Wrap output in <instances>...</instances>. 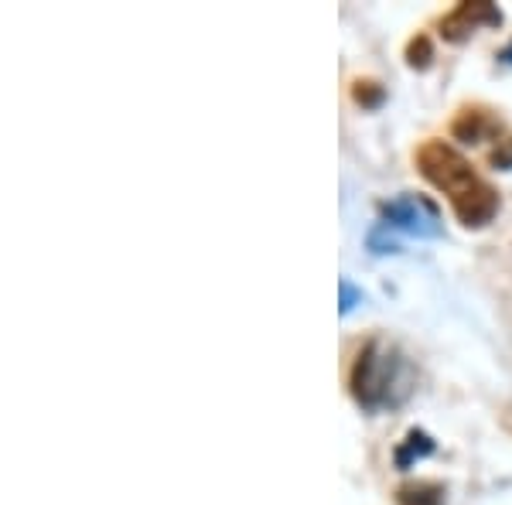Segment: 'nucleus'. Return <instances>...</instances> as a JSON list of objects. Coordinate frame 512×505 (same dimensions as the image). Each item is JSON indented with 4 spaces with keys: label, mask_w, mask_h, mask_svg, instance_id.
Returning <instances> with one entry per match:
<instances>
[{
    "label": "nucleus",
    "mask_w": 512,
    "mask_h": 505,
    "mask_svg": "<svg viewBox=\"0 0 512 505\" xmlns=\"http://www.w3.org/2000/svg\"><path fill=\"white\" fill-rule=\"evenodd\" d=\"M352 396L359 407L383 410L396 407L410 396L414 379H410V366L400 352L390 349L386 342H366L352 362Z\"/></svg>",
    "instance_id": "2"
},
{
    "label": "nucleus",
    "mask_w": 512,
    "mask_h": 505,
    "mask_svg": "<svg viewBox=\"0 0 512 505\" xmlns=\"http://www.w3.org/2000/svg\"><path fill=\"white\" fill-rule=\"evenodd\" d=\"M434 451V441L424 434V430H410L407 437H403V444L396 447V468H410L414 461L427 458V454Z\"/></svg>",
    "instance_id": "7"
},
{
    "label": "nucleus",
    "mask_w": 512,
    "mask_h": 505,
    "mask_svg": "<svg viewBox=\"0 0 512 505\" xmlns=\"http://www.w3.org/2000/svg\"><path fill=\"white\" fill-rule=\"evenodd\" d=\"M379 219H383V229H403L407 236H441V215L427 198L420 195H400L393 202H386L379 209Z\"/></svg>",
    "instance_id": "3"
},
{
    "label": "nucleus",
    "mask_w": 512,
    "mask_h": 505,
    "mask_svg": "<svg viewBox=\"0 0 512 505\" xmlns=\"http://www.w3.org/2000/svg\"><path fill=\"white\" fill-rule=\"evenodd\" d=\"M417 168L437 192L448 195L454 215L461 219V226L482 229L489 226L499 212V192L472 168L461 151H454L444 140H427L417 151Z\"/></svg>",
    "instance_id": "1"
},
{
    "label": "nucleus",
    "mask_w": 512,
    "mask_h": 505,
    "mask_svg": "<svg viewBox=\"0 0 512 505\" xmlns=\"http://www.w3.org/2000/svg\"><path fill=\"white\" fill-rule=\"evenodd\" d=\"M499 59H502V62H506V65H512V41H509V45H506V48H502V55H499Z\"/></svg>",
    "instance_id": "12"
},
{
    "label": "nucleus",
    "mask_w": 512,
    "mask_h": 505,
    "mask_svg": "<svg viewBox=\"0 0 512 505\" xmlns=\"http://www.w3.org/2000/svg\"><path fill=\"white\" fill-rule=\"evenodd\" d=\"M338 294H342V301H338V311L342 314H352L362 304V291H355L352 280H345V277L338 280Z\"/></svg>",
    "instance_id": "9"
},
{
    "label": "nucleus",
    "mask_w": 512,
    "mask_h": 505,
    "mask_svg": "<svg viewBox=\"0 0 512 505\" xmlns=\"http://www.w3.org/2000/svg\"><path fill=\"white\" fill-rule=\"evenodd\" d=\"M434 59V48H431V38L427 35H417L414 41L407 45V62H410V69H427Z\"/></svg>",
    "instance_id": "8"
},
{
    "label": "nucleus",
    "mask_w": 512,
    "mask_h": 505,
    "mask_svg": "<svg viewBox=\"0 0 512 505\" xmlns=\"http://www.w3.org/2000/svg\"><path fill=\"white\" fill-rule=\"evenodd\" d=\"M499 28L502 24V11L489 0H465V4H458L448 18L441 21V35L448 41H465L472 38L478 28Z\"/></svg>",
    "instance_id": "4"
},
{
    "label": "nucleus",
    "mask_w": 512,
    "mask_h": 505,
    "mask_svg": "<svg viewBox=\"0 0 512 505\" xmlns=\"http://www.w3.org/2000/svg\"><path fill=\"white\" fill-rule=\"evenodd\" d=\"M379 99H383V89H379L376 82H355V103L376 106Z\"/></svg>",
    "instance_id": "10"
},
{
    "label": "nucleus",
    "mask_w": 512,
    "mask_h": 505,
    "mask_svg": "<svg viewBox=\"0 0 512 505\" xmlns=\"http://www.w3.org/2000/svg\"><path fill=\"white\" fill-rule=\"evenodd\" d=\"M396 505H444V488L437 482H407L396 492Z\"/></svg>",
    "instance_id": "6"
},
{
    "label": "nucleus",
    "mask_w": 512,
    "mask_h": 505,
    "mask_svg": "<svg viewBox=\"0 0 512 505\" xmlns=\"http://www.w3.org/2000/svg\"><path fill=\"white\" fill-rule=\"evenodd\" d=\"M451 134L458 140H465V144H482V140H492L502 134V123L499 117H492L489 110H461Z\"/></svg>",
    "instance_id": "5"
},
{
    "label": "nucleus",
    "mask_w": 512,
    "mask_h": 505,
    "mask_svg": "<svg viewBox=\"0 0 512 505\" xmlns=\"http://www.w3.org/2000/svg\"><path fill=\"white\" fill-rule=\"evenodd\" d=\"M492 161L499 164V168H512V137L502 140V151H495Z\"/></svg>",
    "instance_id": "11"
}]
</instances>
